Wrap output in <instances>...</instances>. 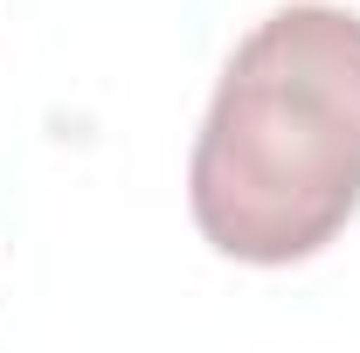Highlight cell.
<instances>
[{
    "mask_svg": "<svg viewBox=\"0 0 360 353\" xmlns=\"http://www.w3.org/2000/svg\"><path fill=\"white\" fill-rule=\"evenodd\" d=\"M187 208L215 257L284 270L360 208V14L291 0L264 14L208 97Z\"/></svg>",
    "mask_w": 360,
    "mask_h": 353,
    "instance_id": "1",
    "label": "cell"
}]
</instances>
